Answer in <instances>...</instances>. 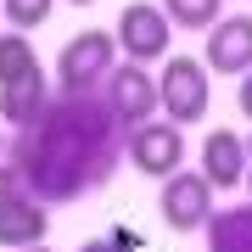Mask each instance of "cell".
Wrapping results in <instances>:
<instances>
[{"mask_svg":"<svg viewBox=\"0 0 252 252\" xmlns=\"http://www.w3.org/2000/svg\"><path fill=\"white\" fill-rule=\"evenodd\" d=\"M124 162V124L101 107V95H56L39 124L11 135V168L28 196L45 207H67L112 185Z\"/></svg>","mask_w":252,"mask_h":252,"instance_id":"cell-1","label":"cell"},{"mask_svg":"<svg viewBox=\"0 0 252 252\" xmlns=\"http://www.w3.org/2000/svg\"><path fill=\"white\" fill-rule=\"evenodd\" d=\"M213 73H207V62H196V56H162V73H157V107L168 124H202L207 107H213Z\"/></svg>","mask_w":252,"mask_h":252,"instance_id":"cell-2","label":"cell"},{"mask_svg":"<svg viewBox=\"0 0 252 252\" xmlns=\"http://www.w3.org/2000/svg\"><path fill=\"white\" fill-rule=\"evenodd\" d=\"M112 67H118V39L107 28H84L56 56V95H95Z\"/></svg>","mask_w":252,"mask_h":252,"instance_id":"cell-3","label":"cell"},{"mask_svg":"<svg viewBox=\"0 0 252 252\" xmlns=\"http://www.w3.org/2000/svg\"><path fill=\"white\" fill-rule=\"evenodd\" d=\"M124 157L135 162L146 180H168L185 162V129L168 124V118H146V124L124 129Z\"/></svg>","mask_w":252,"mask_h":252,"instance_id":"cell-4","label":"cell"},{"mask_svg":"<svg viewBox=\"0 0 252 252\" xmlns=\"http://www.w3.org/2000/svg\"><path fill=\"white\" fill-rule=\"evenodd\" d=\"M112 39H118V56H124V62L152 67V62H162V56H168L174 23H168V11H162V6H146V0H135V6H124V17H118Z\"/></svg>","mask_w":252,"mask_h":252,"instance_id":"cell-5","label":"cell"},{"mask_svg":"<svg viewBox=\"0 0 252 252\" xmlns=\"http://www.w3.org/2000/svg\"><path fill=\"white\" fill-rule=\"evenodd\" d=\"M157 207H162V224L168 230L190 235V230H207V219H213V207H219V190L202 180V168L196 174L174 168L168 180H162V190H157Z\"/></svg>","mask_w":252,"mask_h":252,"instance_id":"cell-6","label":"cell"},{"mask_svg":"<svg viewBox=\"0 0 252 252\" xmlns=\"http://www.w3.org/2000/svg\"><path fill=\"white\" fill-rule=\"evenodd\" d=\"M95 95H101V107H107L124 129H135V124H146V118L162 112V107H157V79H152L140 62H118Z\"/></svg>","mask_w":252,"mask_h":252,"instance_id":"cell-7","label":"cell"},{"mask_svg":"<svg viewBox=\"0 0 252 252\" xmlns=\"http://www.w3.org/2000/svg\"><path fill=\"white\" fill-rule=\"evenodd\" d=\"M207 73H224V79L252 73V11L219 17L207 28Z\"/></svg>","mask_w":252,"mask_h":252,"instance_id":"cell-8","label":"cell"},{"mask_svg":"<svg viewBox=\"0 0 252 252\" xmlns=\"http://www.w3.org/2000/svg\"><path fill=\"white\" fill-rule=\"evenodd\" d=\"M51 101H56V84L45 79V67H34V73H23V79L0 84V124H11V135H17V129L45 118Z\"/></svg>","mask_w":252,"mask_h":252,"instance_id":"cell-9","label":"cell"},{"mask_svg":"<svg viewBox=\"0 0 252 252\" xmlns=\"http://www.w3.org/2000/svg\"><path fill=\"white\" fill-rule=\"evenodd\" d=\"M247 140L235 135V129H213V135L202 140V180L213 190H235L247 185Z\"/></svg>","mask_w":252,"mask_h":252,"instance_id":"cell-10","label":"cell"},{"mask_svg":"<svg viewBox=\"0 0 252 252\" xmlns=\"http://www.w3.org/2000/svg\"><path fill=\"white\" fill-rule=\"evenodd\" d=\"M45 230H51V207L39 202V196H23L11 202V207H0V247H34V241H45Z\"/></svg>","mask_w":252,"mask_h":252,"instance_id":"cell-11","label":"cell"},{"mask_svg":"<svg viewBox=\"0 0 252 252\" xmlns=\"http://www.w3.org/2000/svg\"><path fill=\"white\" fill-rule=\"evenodd\" d=\"M207 252H252V202L213 207V219H207Z\"/></svg>","mask_w":252,"mask_h":252,"instance_id":"cell-12","label":"cell"},{"mask_svg":"<svg viewBox=\"0 0 252 252\" xmlns=\"http://www.w3.org/2000/svg\"><path fill=\"white\" fill-rule=\"evenodd\" d=\"M174 28H190V34H207L219 17H224V0H162Z\"/></svg>","mask_w":252,"mask_h":252,"instance_id":"cell-13","label":"cell"},{"mask_svg":"<svg viewBox=\"0 0 252 252\" xmlns=\"http://www.w3.org/2000/svg\"><path fill=\"white\" fill-rule=\"evenodd\" d=\"M39 67V56L34 45H28V34H0V84H11V79H23V73H34Z\"/></svg>","mask_w":252,"mask_h":252,"instance_id":"cell-14","label":"cell"},{"mask_svg":"<svg viewBox=\"0 0 252 252\" xmlns=\"http://www.w3.org/2000/svg\"><path fill=\"white\" fill-rule=\"evenodd\" d=\"M56 11V0H0V17H6L17 34H28V28H39Z\"/></svg>","mask_w":252,"mask_h":252,"instance_id":"cell-15","label":"cell"},{"mask_svg":"<svg viewBox=\"0 0 252 252\" xmlns=\"http://www.w3.org/2000/svg\"><path fill=\"white\" fill-rule=\"evenodd\" d=\"M23 196V180H17V168H11V162H0V207H11Z\"/></svg>","mask_w":252,"mask_h":252,"instance_id":"cell-16","label":"cell"},{"mask_svg":"<svg viewBox=\"0 0 252 252\" xmlns=\"http://www.w3.org/2000/svg\"><path fill=\"white\" fill-rule=\"evenodd\" d=\"M235 101H241V112L252 118V73H241V90H235Z\"/></svg>","mask_w":252,"mask_h":252,"instance_id":"cell-17","label":"cell"},{"mask_svg":"<svg viewBox=\"0 0 252 252\" xmlns=\"http://www.w3.org/2000/svg\"><path fill=\"white\" fill-rule=\"evenodd\" d=\"M79 252H118V241H84Z\"/></svg>","mask_w":252,"mask_h":252,"instance_id":"cell-18","label":"cell"},{"mask_svg":"<svg viewBox=\"0 0 252 252\" xmlns=\"http://www.w3.org/2000/svg\"><path fill=\"white\" fill-rule=\"evenodd\" d=\"M11 252H51V247H45V241H34V247H11Z\"/></svg>","mask_w":252,"mask_h":252,"instance_id":"cell-19","label":"cell"},{"mask_svg":"<svg viewBox=\"0 0 252 252\" xmlns=\"http://www.w3.org/2000/svg\"><path fill=\"white\" fill-rule=\"evenodd\" d=\"M247 202H252V168H247Z\"/></svg>","mask_w":252,"mask_h":252,"instance_id":"cell-20","label":"cell"},{"mask_svg":"<svg viewBox=\"0 0 252 252\" xmlns=\"http://www.w3.org/2000/svg\"><path fill=\"white\" fill-rule=\"evenodd\" d=\"M241 140H247V162H252V135H241Z\"/></svg>","mask_w":252,"mask_h":252,"instance_id":"cell-21","label":"cell"},{"mask_svg":"<svg viewBox=\"0 0 252 252\" xmlns=\"http://www.w3.org/2000/svg\"><path fill=\"white\" fill-rule=\"evenodd\" d=\"M0 152H6V124H0Z\"/></svg>","mask_w":252,"mask_h":252,"instance_id":"cell-22","label":"cell"},{"mask_svg":"<svg viewBox=\"0 0 252 252\" xmlns=\"http://www.w3.org/2000/svg\"><path fill=\"white\" fill-rule=\"evenodd\" d=\"M67 6H90V0H67Z\"/></svg>","mask_w":252,"mask_h":252,"instance_id":"cell-23","label":"cell"}]
</instances>
